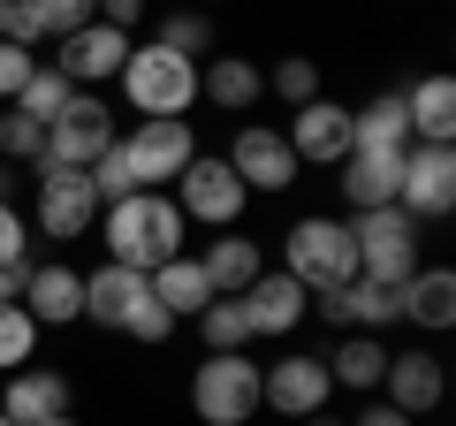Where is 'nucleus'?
I'll return each mask as SVG.
<instances>
[{"label": "nucleus", "mask_w": 456, "mask_h": 426, "mask_svg": "<svg viewBox=\"0 0 456 426\" xmlns=\"http://www.w3.org/2000/svg\"><path fill=\"white\" fill-rule=\"evenodd\" d=\"M99 221H107V259L137 266V274H152L175 251H191V221H183V206L167 191H130L114 206H99Z\"/></svg>", "instance_id": "obj_1"}, {"label": "nucleus", "mask_w": 456, "mask_h": 426, "mask_svg": "<svg viewBox=\"0 0 456 426\" xmlns=\"http://www.w3.org/2000/svg\"><path fill=\"white\" fill-rule=\"evenodd\" d=\"M114 92H122V107H130L137 122L191 115V107H198V61H183V53H167V46H152V38H137L130 61H122V77H114Z\"/></svg>", "instance_id": "obj_2"}, {"label": "nucleus", "mask_w": 456, "mask_h": 426, "mask_svg": "<svg viewBox=\"0 0 456 426\" xmlns=\"http://www.w3.org/2000/svg\"><path fill=\"white\" fill-rule=\"evenodd\" d=\"M281 274H297L312 297H320V290H342V282H358V244H350V221H342V213H305V221H289V236H281Z\"/></svg>", "instance_id": "obj_3"}, {"label": "nucleus", "mask_w": 456, "mask_h": 426, "mask_svg": "<svg viewBox=\"0 0 456 426\" xmlns=\"http://www.w3.org/2000/svg\"><path fill=\"white\" fill-rule=\"evenodd\" d=\"M191 411L198 426H251L259 419V358L251 350H206L191 373Z\"/></svg>", "instance_id": "obj_4"}, {"label": "nucleus", "mask_w": 456, "mask_h": 426, "mask_svg": "<svg viewBox=\"0 0 456 426\" xmlns=\"http://www.w3.org/2000/svg\"><path fill=\"white\" fill-rule=\"evenodd\" d=\"M350 221V244H358V274L365 282H395L403 290L411 274H419V221H411L403 206H373V213H342Z\"/></svg>", "instance_id": "obj_5"}, {"label": "nucleus", "mask_w": 456, "mask_h": 426, "mask_svg": "<svg viewBox=\"0 0 456 426\" xmlns=\"http://www.w3.org/2000/svg\"><path fill=\"white\" fill-rule=\"evenodd\" d=\"M38 168V191H31V236H46V244H77V236H92L99 221V198H92V176L84 168H53V160H31Z\"/></svg>", "instance_id": "obj_6"}, {"label": "nucleus", "mask_w": 456, "mask_h": 426, "mask_svg": "<svg viewBox=\"0 0 456 426\" xmlns=\"http://www.w3.org/2000/svg\"><path fill=\"white\" fill-rule=\"evenodd\" d=\"M114 152L130 160L137 191H167L183 168L198 160V122L191 115H167V122H130V130L114 137Z\"/></svg>", "instance_id": "obj_7"}, {"label": "nucleus", "mask_w": 456, "mask_h": 426, "mask_svg": "<svg viewBox=\"0 0 456 426\" xmlns=\"http://www.w3.org/2000/svg\"><path fill=\"white\" fill-rule=\"evenodd\" d=\"M167 198L183 206L191 229H244V206H251V191L236 183V168H228L221 152H198V160L175 176V191H167Z\"/></svg>", "instance_id": "obj_8"}, {"label": "nucleus", "mask_w": 456, "mask_h": 426, "mask_svg": "<svg viewBox=\"0 0 456 426\" xmlns=\"http://www.w3.org/2000/svg\"><path fill=\"white\" fill-rule=\"evenodd\" d=\"M114 137H122V122H114L107 92H77L61 115L46 122V160H53V168H92Z\"/></svg>", "instance_id": "obj_9"}, {"label": "nucleus", "mask_w": 456, "mask_h": 426, "mask_svg": "<svg viewBox=\"0 0 456 426\" xmlns=\"http://www.w3.org/2000/svg\"><path fill=\"white\" fill-rule=\"evenodd\" d=\"M327 396H335V381H327V358H312V350H289V343H281V358L259 365V411L312 419V411H327Z\"/></svg>", "instance_id": "obj_10"}, {"label": "nucleus", "mask_w": 456, "mask_h": 426, "mask_svg": "<svg viewBox=\"0 0 456 426\" xmlns=\"http://www.w3.org/2000/svg\"><path fill=\"white\" fill-rule=\"evenodd\" d=\"M395 206L411 221H449L456 213V145H411L395 176Z\"/></svg>", "instance_id": "obj_11"}, {"label": "nucleus", "mask_w": 456, "mask_h": 426, "mask_svg": "<svg viewBox=\"0 0 456 426\" xmlns=\"http://www.w3.org/2000/svg\"><path fill=\"white\" fill-rule=\"evenodd\" d=\"M228 168H236V183H244L251 198L259 191H289L305 168H297V152H289V137L274 130V122H244V130L228 137V152H221Z\"/></svg>", "instance_id": "obj_12"}, {"label": "nucleus", "mask_w": 456, "mask_h": 426, "mask_svg": "<svg viewBox=\"0 0 456 426\" xmlns=\"http://www.w3.org/2000/svg\"><path fill=\"white\" fill-rule=\"evenodd\" d=\"M236 305H244V320H251V343H289V335L312 320V290L297 274H281V266H266Z\"/></svg>", "instance_id": "obj_13"}, {"label": "nucleus", "mask_w": 456, "mask_h": 426, "mask_svg": "<svg viewBox=\"0 0 456 426\" xmlns=\"http://www.w3.org/2000/svg\"><path fill=\"white\" fill-rule=\"evenodd\" d=\"M130 46L137 38L107 31V23H84V31H69L61 46H53V69H61L77 92H107V84L122 77V61H130Z\"/></svg>", "instance_id": "obj_14"}, {"label": "nucleus", "mask_w": 456, "mask_h": 426, "mask_svg": "<svg viewBox=\"0 0 456 426\" xmlns=\"http://www.w3.org/2000/svg\"><path fill=\"white\" fill-rule=\"evenodd\" d=\"M289 152L297 168H342V152H350V107H335V99H305V107H289Z\"/></svg>", "instance_id": "obj_15"}, {"label": "nucleus", "mask_w": 456, "mask_h": 426, "mask_svg": "<svg viewBox=\"0 0 456 426\" xmlns=\"http://www.w3.org/2000/svg\"><path fill=\"white\" fill-rule=\"evenodd\" d=\"M441 396H449V365H441L434 350H388L380 404H395L403 419H426V411H441Z\"/></svg>", "instance_id": "obj_16"}, {"label": "nucleus", "mask_w": 456, "mask_h": 426, "mask_svg": "<svg viewBox=\"0 0 456 426\" xmlns=\"http://www.w3.org/2000/svg\"><path fill=\"white\" fill-rule=\"evenodd\" d=\"M152 305V282L137 274V266H92V274H84V320H92V328H114V335H130V320L137 312Z\"/></svg>", "instance_id": "obj_17"}, {"label": "nucleus", "mask_w": 456, "mask_h": 426, "mask_svg": "<svg viewBox=\"0 0 456 426\" xmlns=\"http://www.w3.org/2000/svg\"><path fill=\"white\" fill-rule=\"evenodd\" d=\"M16 305L31 312L38 328H77L84 320V274L69 259H46V266H23V290Z\"/></svg>", "instance_id": "obj_18"}, {"label": "nucleus", "mask_w": 456, "mask_h": 426, "mask_svg": "<svg viewBox=\"0 0 456 426\" xmlns=\"http://www.w3.org/2000/svg\"><path fill=\"white\" fill-rule=\"evenodd\" d=\"M0 411L16 426H46L61 411H77V389H69L53 365H16V373H0Z\"/></svg>", "instance_id": "obj_19"}, {"label": "nucleus", "mask_w": 456, "mask_h": 426, "mask_svg": "<svg viewBox=\"0 0 456 426\" xmlns=\"http://www.w3.org/2000/svg\"><path fill=\"white\" fill-rule=\"evenodd\" d=\"M198 99L221 107V115H251L266 99V69L244 61V53H206V61H198Z\"/></svg>", "instance_id": "obj_20"}, {"label": "nucleus", "mask_w": 456, "mask_h": 426, "mask_svg": "<svg viewBox=\"0 0 456 426\" xmlns=\"http://www.w3.org/2000/svg\"><path fill=\"white\" fill-rule=\"evenodd\" d=\"M198 266H206V282H213V297H244L251 282L266 274V251L251 244L244 229H213V244L206 251H191Z\"/></svg>", "instance_id": "obj_21"}, {"label": "nucleus", "mask_w": 456, "mask_h": 426, "mask_svg": "<svg viewBox=\"0 0 456 426\" xmlns=\"http://www.w3.org/2000/svg\"><path fill=\"white\" fill-rule=\"evenodd\" d=\"M335 191L350 198V213H373V206H395V176H403V152H342V168H335Z\"/></svg>", "instance_id": "obj_22"}, {"label": "nucleus", "mask_w": 456, "mask_h": 426, "mask_svg": "<svg viewBox=\"0 0 456 426\" xmlns=\"http://www.w3.org/2000/svg\"><path fill=\"white\" fill-rule=\"evenodd\" d=\"M403 115H411V145H456V84L441 77H419L403 92Z\"/></svg>", "instance_id": "obj_23"}, {"label": "nucleus", "mask_w": 456, "mask_h": 426, "mask_svg": "<svg viewBox=\"0 0 456 426\" xmlns=\"http://www.w3.org/2000/svg\"><path fill=\"white\" fill-rule=\"evenodd\" d=\"M152 305H167V320H198V312L213 305V282H206V266L191 259V251H175L167 266H152Z\"/></svg>", "instance_id": "obj_24"}, {"label": "nucleus", "mask_w": 456, "mask_h": 426, "mask_svg": "<svg viewBox=\"0 0 456 426\" xmlns=\"http://www.w3.org/2000/svg\"><path fill=\"white\" fill-rule=\"evenodd\" d=\"M403 320L426 335H449L456 328V274L449 266H419V274L403 282Z\"/></svg>", "instance_id": "obj_25"}, {"label": "nucleus", "mask_w": 456, "mask_h": 426, "mask_svg": "<svg viewBox=\"0 0 456 426\" xmlns=\"http://www.w3.org/2000/svg\"><path fill=\"white\" fill-rule=\"evenodd\" d=\"M380 373H388V343L380 335H342L327 350V381L350 389V396H380Z\"/></svg>", "instance_id": "obj_26"}, {"label": "nucleus", "mask_w": 456, "mask_h": 426, "mask_svg": "<svg viewBox=\"0 0 456 426\" xmlns=\"http://www.w3.org/2000/svg\"><path fill=\"white\" fill-rule=\"evenodd\" d=\"M350 145L358 152H411V115H403V92H380L350 115Z\"/></svg>", "instance_id": "obj_27"}, {"label": "nucleus", "mask_w": 456, "mask_h": 426, "mask_svg": "<svg viewBox=\"0 0 456 426\" xmlns=\"http://www.w3.org/2000/svg\"><path fill=\"white\" fill-rule=\"evenodd\" d=\"M84 23H92V0H16V46H61L69 31H84Z\"/></svg>", "instance_id": "obj_28"}, {"label": "nucleus", "mask_w": 456, "mask_h": 426, "mask_svg": "<svg viewBox=\"0 0 456 426\" xmlns=\"http://www.w3.org/2000/svg\"><path fill=\"white\" fill-rule=\"evenodd\" d=\"M152 46L183 53V61L221 53V46H213V16H206V8H152Z\"/></svg>", "instance_id": "obj_29"}, {"label": "nucleus", "mask_w": 456, "mask_h": 426, "mask_svg": "<svg viewBox=\"0 0 456 426\" xmlns=\"http://www.w3.org/2000/svg\"><path fill=\"white\" fill-rule=\"evenodd\" d=\"M191 328H198V343H206V350H251V320H244L236 297H213Z\"/></svg>", "instance_id": "obj_30"}, {"label": "nucleus", "mask_w": 456, "mask_h": 426, "mask_svg": "<svg viewBox=\"0 0 456 426\" xmlns=\"http://www.w3.org/2000/svg\"><path fill=\"white\" fill-rule=\"evenodd\" d=\"M69 99H77V84H69V77H61L53 61H38V69H31V84H23V92L8 99V107H23L31 122H53V115L69 107Z\"/></svg>", "instance_id": "obj_31"}, {"label": "nucleus", "mask_w": 456, "mask_h": 426, "mask_svg": "<svg viewBox=\"0 0 456 426\" xmlns=\"http://www.w3.org/2000/svg\"><path fill=\"white\" fill-rule=\"evenodd\" d=\"M266 92H274L281 107H305V99H320V61H312V53H281V61L266 69Z\"/></svg>", "instance_id": "obj_32"}, {"label": "nucleus", "mask_w": 456, "mask_h": 426, "mask_svg": "<svg viewBox=\"0 0 456 426\" xmlns=\"http://www.w3.org/2000/svg\"><path fill=\"white\" fill-rule=\"evenodd\" d=\"M0 160H8V168L46 160V122H31L23 107H0Z\"/></svg>", "instance_id": "obj_33"}, {"label": "nucleus", "mask_w": 456, "mask_h": 426, "mask_svg": "<svg viewBox=\"0 0 456 426\" xmlns=\"http://www.w3.org/2000/svg\"><path fill=\"white\" fill-rule=\"evenodd\" d=\"M31 350H38V320L23 305H0V373L31 365Z\"/></svg>", "instance_id": "obj_34"}, {"label": "nucleus", "mask_w": 456, "mask_h": 426, "mask_svg": "<svg viewBox=\"0 0 456 426\" xmlns=\"http://www.w3.org/2000/svg\"><path fill=\"white\" fill-rule=\"evenodd\" d=\"M16 266H31V213L0 198V274H16Z\"/></svg>", "instance_id": "obj_35"}, {"label": "nucleus", "mask_w": 456, "mask_h": 426, "mask_svg": "<svg viewBox=\"0 0 456 426\" xmlns=\"http://www.w3.org/2000/svg\"><path fill=\"white\" fill-rule=\"evenodd\" d=\"M92 23H107V31L137 38V31L152 23V0H92Z\"/></svg>", "instance_id": "obj_36"}, {"label": "nucleus", "mask_w": 456, "mask_h": 426, "mask_svg": "<svg viewBox=\"0 0 456 426\" xmlns=\"http://www.w3.org/2000/svg\"><path fill=\"white\" fill-rule=\"evenodd\" d=\"M31 69H38V53H31V46L0 38V107H8V99H16L23 84H31Z\"/></svg>", "instance_id": "obj_37"}, {"label": "nucleus", "mask_w": 456, "mask_h": 426, "mask_svg": "<svg viewBox=\"0 0 456 426\" xmlns=\"http://www.w3.org/2000/svg\"><path fill=\"white\" fill-rule=\"evenodd\" d=\"M350 426H411V419H403V411H395V404H365V411H358V419H350Z\"/></svg>", "instance_id": "obj_38"}, {"label": "nucleus", "mask_w": 456, "mask_h": 426, "mask_svg": "<svg viewBox=\"0 0 456 426\" xmlns=\"http://www.w3.org/2000/svg\"><path fill=\"white\" fill-rule=\"evenodd\" d=\"M16 290H23V266H16V274H0V305H16Z\"/></svg>", "instance_id": "obj_39"}, {"label": "nucleus", "mask_w": 456, "mask_h": 426, "mask_svg": "<svg viewBox=\"0 0 456 426\" xmlns=\"http://www.w3.org/2000/svg\"><path fill=\"white\" fill-rule=\"evenodd\" d=\"M0 38H16V0H0Z\"/></svg>", "instance_id": "obj_40"}, {"label": "nucleus", "mask_w": 456, "mask_h": 426, "mask_svg": "<svg viewBox=\"0 0 456 426\" xmlns=\"http://www.w3.org/2000/svg\"><path fill=\"white\" fill-rule=\"evenodd\" d=\"M0 198H16V168L8 160H0Z\"/></svg>", "instance_id": "obj_41"}, {"label": "nucleus", "mask_w": 456, "mask_h": 426, "mask_svg": "<svg viewBox=\"0 0 456 426\" xmlns=\"http://www.w3.org/2000/svg\"><path fill=\"white\" fill-rule=\"evenodd\" d=\"M305 426H350V419H335V411H312V419Z\"/></svg>", "instance_id": "obj_42"}, {"label": "nucleus", "mask_w": 456, "mask_h": 426, "mask_svg": "<svg viewBox=\"0 0 456 426\" xmlns=\"http://www.w3.org/2000/svg\"><path fill=\"white\" fill-rule=\"evenodd\" d=\"M46 426H84V419H77V411H61V419H46Z\"/></svg>", "instance_id": "obj_43"}, {"label": "nucleus", "mask_w": 456, "mask_h": 426, "mask_svg": "<svg viewBox=\"0 0 456 426\" xmlns=\"http://www.w3.org/2000/svg\"><path fill=\"white\" fill-rule=\"evenodd\" d=\"M0 426H16V419H8V411H0Z\"/></svg>", "instance_id": "obj_44"}, {"label": "nucleus", "mask_w": 456, "mask_h": 426, "mask_svg": "<svg viewBox=\"0 0 456 426\" xmlns=\"http://www.w3.org/2000/svg\"><path fill=\"white\" fill-rule=\"evenodd\" d=\"M198 8H213V0H198Z\"/></svg>", "instance_id": "obj_45"}]
</instances>
